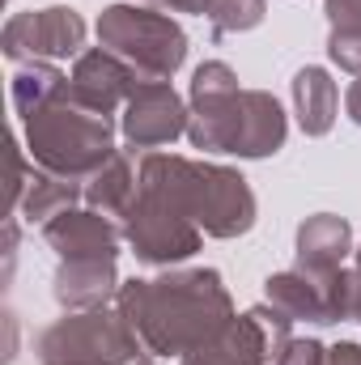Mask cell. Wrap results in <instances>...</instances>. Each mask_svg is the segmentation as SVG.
<instances>
[{
	"instance_id": "1",
	"label": "cell",
	"mask_w": 361,
	"mask_h": 365,
	"mask_svg": "<svg viewBox=\"0 0 361 365\" xmlns=\"http://www.w3.org/2000/svg\"><path fill=\"white\" fill-rule=\"evenodd\" d=\"M115 306L149 357H187L234 319V297L217 268H166L149 280H123Z\"/></svg>"
},
{
	"instance_id": "2",
	"label": "cell",
	"mask_w": 361,
	"mask_h": 365,
	"mask_svg": "<svg viewBox=\"0 0 361 365\" xmlns=\"http://www.w3.org/2000/svg\"><path fill=\"white\" fill-rule=\"evenodd\" d=\"M289 119L268 90H243L225 60H204L187 90V140L204 153L272 158L285 149Z\"/></svg>"
},
{
	"instance_id": "3",
	"label": "cell",
	"mask_w": 361,
	"mask_h": 365,
	"mask_svg": "<svg viewBox=\"0 0 361 365\" xmlns=\"http://www.w3.org/2000/svg\"><path fill=\"white\" fill-rule=\"evenodd\" d=\"M141 187L171 200L187 221L204 230V238H243L255 225V191L230 166L217 162H191L179 153H149L141 162Z\"/></svg>"
},
{
	"instance_id": "4",
	"label": "cell",
	"mask_w": 361,
	"mask_h": 365,
	"mask_svg": "<svg viewBox=\"0 0 361 365\" xmlns=\"http://www.w3.org/2000/svg\"><path fill=\"white\" fill-rule=\"evenodd\" d=\"M21 128H26L30 162L47 175H60L73 182H86L115 153V119L77 106L68 90L51 106H43L39 115H30Z\"/></svg>"
},
{
	"instance_id": "5",
	"label": "cell",
	"mask_w": 361,
	"mask_h": 365,
	"mask_svg": "<svg viewBox=\"0 0 361 365\" xmlns=\"http://www.w3.org/2000/svg\"><path fill=\"white\" fill-rule=\"evenodd\" d=\"M98 47L119 56L141 81H171L187 60L183 26L153 4H106L98 17Z\"/></svg>"
},
{
	"instance_id": "6",
	"label": "cell",
	"mask_w": 361,
	"mask_h": 365,
	"mask_svg": "<svg viewBox=\"0 0 361 365\" xmlns=\"http://www.w3.org/2000/svg\"><path fill=\"white\" fill-rule=\"evenodd\" d=\"M34 353L39 365H132L149 357L132 323L119 314V306L68 310L64 319L39 331Z\"/></svg>"
},
{
	"instance_id": "7",
	"label": "cell",
	"mask_w": 361,
	"mask_h": 365,
	"mask_svg": "<svg viewBox=\"0 0 361 365\" xmlns=\"http://www.w3.org/2000/svg\"><path fill=\"white\" fill-rule=\"evenodd\" d=\"M264 302L285 310L293 323H315L332 327L353 319L357 310V268H336V272H272L264 280Z\"/></svg>"
},
{
	"instance_id": "8",
	"label": "cell",
	"mask_w": 361,
	"mask_h": 365,
	"mask_svg": "<svg viewBox=\"0 0 361 365\" xmlns=\"http://www.w3.org/2000/svg\"><path fill=\"white\" fill-rule=\"evenodd\" d=\"M123 242L132 247V255L149 268H175L183 259H191L204 242V230L195 221H187L179 208L153 191H136L132 208L123 212Z\"/></svg>"
},
{
	"instance_id": "9",
	"label": "cell",
	"mask_w": 361,
	"mask_h": 365,
	"mask_svg": "<svg viewBox=\"0 0 361 365\" xmlns=\"http://www.w3.org/2000/svg\"><path fill=\"white\" fill-rule=\"evenodd\" d=\"M86 17L68 4H47L30 13H13L0 30V51L13 64H51V60H77L86 56Z\"/></svg>"
},
{
	"instance_id": "10",
	"label": "cell",
	"mask_w": 361,
	"mask_h": 365,
	"mask_svg": "<svg viewBox=\"0 0 361 365\" xmlns=\"http://www.w3.org/2000/svg\"><path fill=\"white\" fill-rule=\"evenodd\" d=\"M119 132L132 149H162L187 136V102L171 81H141L123 106Z\"/></svg>"
},
{
	"instance_id": "11",
	"label": "cell",
	"mask_w": 361,
	"mask_h": 365,
	"mask_svg": "<svg viewBox=\"0 0 361 365\" xmlns=\"http://www.w3.org/2000/svg\"><path fill=\"white\" fill-rule=\"evenodd\" d=\"M136 86H141V77L106 47H90L86 56H77V64L68 73V98L93 115H111V119H115V110L128 106Z\"/></svg>"
},
{
	"instance_id": "12",
	"label": "cell",
	"mask_w": 361,
	"mask_h": 365,
	"mask_svg": "<svg viewBox=\"0 0 361 365\" xmlns=\"http://www.w3.org/2000/svg\"><path fill=\"white\" fill-rule=\"evenodd\" d=\"M43 242L60 259H119L123 247V221L98 212V208H68L43 225Z\"/></svg>"
},
{
	"instance_id": "13",
	"label": "cell",
	"mask_w": 361,
	"mask_h": 365,
	"mask_svg": "<svg viewBox=\"0 0 361 365\" xmlns=\"http://www.w3.org/2000/svg\"><path fill=\"white\" fill-rule=\"evenodd\" d=\"M119 272L115 259H60V268L51 276V297L60 302V310H102L119 297Z\"/></svg>"
},
{
	"instance_id": "14",
	"label": "cell",
	"mask_w": 361,
	"mask_h": 365,
	"mask_svg": "<svg viewBox=\"0 0 361 365\" xmlns=\"http://www.w3.org/2000/svg\"><path fill=\"white\" fill-rule=\"evenodd\" d=\"M353 255V225L336 212H315L298 225L293 268L298 272H336Z\"/></svg>"
},
{
	"instance_id": "15",
	"label": "cell",
	"mask_w": 361,
	"mask_h": 365,
	"mask_svg": "<svg viewBox=\"0 0 361 365\" xmlns=\"http://www.w3.org/2000/svg\"><path fill=\"white\" fill-rule=\"evenodd\" d=\"M276 361L268 349L264 327L255 323V314H234L230 327H221L213 340H204L200 349H191L183 365H268Z\"/></svg>"
},
{
	"instance_id": "16",
	"label": "cell",
	"mask_w": 361,
	"mask_h": 365,
	"mask_svg": "<svg viewBox=\"0 0 361 365\" xmlns=\"http://www.w3.org/2000/svg\"><path fill=\"white\" fill-rule=\"evenodd\" d=\"M293 115H298V128L306 136H327L336 128V115H340V90L332 81L327 68L319 64H306L293 73Z\"/></svg>"
},
{
	"instance_id": "17",
	"label": "cell",
	"mask_w": 361,
	"mask_h": 365,
	"mask_svg": "<svg viewBox=\"0 0 361 365\" xmlns=\"http://www.w3.org/2000/svg\"><path fill=\"white\" fill-rule=\"evenodd\" d=\"M136 191H141V170H132V158L123 149H115L86 179V204L106 212V217H115V221H123V212L132 208Z\"/></svg>"
},
{
	"instance_id": "18",
	"label": "cell",
	"mask_w": 361,
	"mask_h": 365,
	"mask_svg": "<svg viewBox=\"0 0 361 365\" xmlns=\"http://www.w3.org/2000/svg\"><path fill=\"white\" fill-rule=\"evenodd\" d=\"M77 200H86V182H73V179H60V175H47L34 166V175L21 191V217L34 225V221H51L68 208H77Z\"/></svg>"
},
{
	"instance_id": "19",
	"label": "cell",
	"mask_w": 361,
	"mask_h": 365,
	"mask_svg": "<svg viewBox=\"0 0 361 365\" xmlns=\"http://www.w3.org/2000/svg\"><path fill=\"white\" fill-rule=\"evenodd\" d=\"M68 90V77L56 68V64H21L17 73H13V110H17V119L26 123L30 115H39L43 106H51L60 93Z\"/></svg>"
},
{
	"instance_id": "20",
	"label": "cell",
	"mask_w": 361,
	"mask_h": 365,
	"mask_svg": "<svg viewBox=\"0 0 361 365\" xmlns=\"http://www.w3.org/2000/svg\"><path fill=\"white\" fill-rule=\"evenodd\" d=\"M268 0H208L204 17L213 26V38H230V34H247L264 21Z\"/></svg>"
},
{
	"instance_id": "21",
	"label": "cell",
	"mask_w": 361,
	"mask_h": 365,
	"mask_svg": "<svg viewBox=\"0 0 361 365\" xmlns=\"http://www.w3.org/2000/svg\"><path fill=\"white\" fill-rule=\"evenodd\" d=\"M327 56L336 68L361 77V30H332L327 34Z\"/></svg>"
},
{
	"instance_id": "22",
	"label": "cell",
	"mask_w": 361,
	"mask_h": 365,
	"mask_svg": "<svg viewBox=\"0 0 361 365\" xmlns=\"http://www.w3.org/2000/svg\"><path fill=\"white\" fill-rule=\"evenodd\" d=\"M327 357V349L319 344V340H310V336H293L280 353H276V361L272 365H323Z\"/></svg>"
},
{
	"instance_id": "23",
	"label": "cell",
	"mask_w": 361,
	"mask_h": 365,
	"mask_svg": "<svg viewBox=\"0 0 361 365\" xmlns=\"http://www.w3.org/2000/svg\"><path fill=\"white\" fill-rule=\"evenodd\" d=\"M323 13L332 30H361V0H327Z\"/></svg>"
},
{
	"instance_id": "24",
	"label": "cell",
	"mask_w": 361,
	"mask_h": 365,
	"mask_svg": "<svg viewBox=\"0 0 361 365\" xmlns=\"http://www.w3.org/2000/svg\"><path fill=\"white\" fill-rule=\"evenodd\" d=\"M323 365H361V344H353V340L332 344L327 357H323Z\"/></svg>"
},
{
	"instance_id": "25",
	"label": "cell",
	"mask_w": 361,
	"mask_h": 365,
	"mask_svg": "<svg viewBox=\"0 0 361 365\" xmlns=\"http://www.w3.org/2000/svg\"><path fill=\"white\" fill-rule=\"evenodd\" d=\"M145 4H153V9H162V13H200V17H204V4H208V0H145Z\"/></svg>"
},
{
	"instance_id": "26",
	"label": "cell",
	"mask_w": 361,
	"mask_h": 365,
	"mask_svg": "<svg viewBox=\"0 0 361 365\" xmlns=\"http://www.w3.org/2000/svg\"><path fill=\"white\" fill-rule=\"evenodd\" d=\"M345 110H349V119L361 128V77L349 86V93H345Z\"/></svg>"
},
{
	"instance_id": "27",
	"label": "cell",
	"mask_w": 361,
	"mask_h": 365,
	"mask_svg": "<svg viewBox=\"0 0 361 365\" xmlns=\"http://www.w3.org/2000/svg\"><path fill=\"white\" fill-rule=\"evenodd\" d=\"M353 268H357V264H353ZM353 319L361 323V268H357V310H353Z\"/></svg>"
},
{
	"instance_id": "28",
	"label": "cell",
	"mask_w": 361,
	"mask_h": 365,
	"mask_svg": "<svg viewBox=\"0 0 361 365\" xmlns=\"http://www.w3.org/2000/svg\"><path fill=\"white\" fill-rule=\"evenodd\" d=\"M132 365H158V357H141V361H132Z\"/></svg>"
},
{
	"instance_id": "29",
	"label": "cell",
	"mask_w": 361,
	"mask_h": 365,
	"mask_svg": "<svg viewBox=\"0 0 361 365\" xmlns=\"http://www.w3.org/2000/svg\"><path fill=\"white\" fill-rule=\"evenodd\" d=\"M353 255H357V268H361V247H357V251H353Z\"/></svg>"
}]
</instances>
